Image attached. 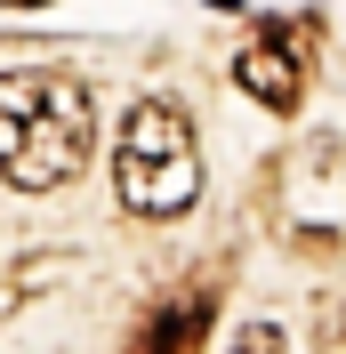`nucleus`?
<instances>
[{"label": "nucleus", "instance_id": "nucleus-1", "mask_svg": "<svg viewBox=\"0 0 346 354\" xmlns=\"http://www.w3.org/2000/svg\"><path fill=\"white\" fill-rule=\"evenodd\" d=\"M97 113L89 88L57 65H17L0 73V177L17 194H57L89 169Z\"/></svg>", "mask_w": 346, "mask_h": 354}, {"label": "nucleus", "instance_id": "nucleus-2", "mask_svg": "<svg viewBox=\"0 0 346 354\" xmlns=\"http://www.w3.org/2000/svg\"><path fill=\"white\" fill-rule=\"evenodd\" d=\"M113 194L129 218H177L201 194V145L170 97H137L113 137Z\"/></svg>", "mask_w": 346, "mask_h": 354}, {"label": "nucleus", "instance_id": "nucleus-3", "mask_svg": "<svg viewBox=\"0 0 346 354\" xmlns=\"http://www.w3.org/2000/svg\"><path fill=\"white\" fill-rule=\"evenodd\" d=\"M298 24H266L258 41L242 48V65H234V81L258 97L266 113H298V97H306V73H298Z\"/></svg>", "mask_w": 346, "mask_h": 354}, {"label": "nucleus", "instance_id": "nucleus-4", "mask_svg": "<svg viewBox=\"0 0 346 354\" xmlns=\"http://www.w3.org/2000/svg\"><path fill=\"white\" fill-rule=\"evenodd\" d=\"M201 338H210V298H170L137 330V354H201Z\"/></svg>", "mask_w": 346, "mask_h": 354}, {"label": "nucleus", "instance_id": "nucleus-5", "mask_svg": "<svg viewBox=\"0 0 346 354\" xmlns=\"http://www.w3.org/2000/svg\"><path fill=\"white\" fill-rule=\"evenodd\" d=\"M226 354H290V338H282L274 322H242V330H234V346H226Z\"/></svg>", "mask_w": 346, "mask_h": 354}, {"label": "nucleus", "instance_id": "nucleus-6", "mask_svg": "<svg viewBox=\"0 0 346 354\" xmlns=\"http://www.w3.org/2000/svg\"><path fill=\"white\" fill-rule=\"evenodd\" d=\"M8 8H41V0H8Z\"/></svg>", "mask_w": 346, "mask_h": 354}]
</instances>
